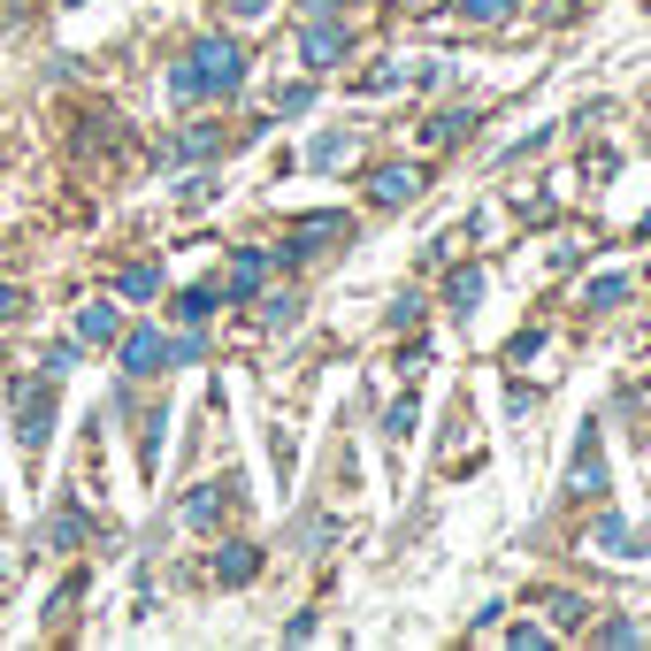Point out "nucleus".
<instances>
[{"label":"nucleus","mask_w":651,"mask_h":651,"mask_svg":"<svg viewBox=\"0 0 651 651\" xmlns=\"http://www.w3.org/2000/svg\"><path fill=\"white\" fill-rule=\"evenodd\" d=\"M176 85V100H207V93H238L246 85V54L230 46V39H199L192 54H184V69L169 77Z\"/></svg>","instance_id":"f257e3e1"},{"label":"nucleus","mask_w":651,"mask_h":651,"mask_svg":"<svg viewBox=\"0 0 651 651\" xmlns=\"http://www.w3.org/2000/svg\"><path fill=\"white\" fill-rule=\"evenodd\" d=\"M15 406H23V430H15V437H23V453H39V445H46V430H54V399H46L39 383H15Z\"/></svg>","instance_id":"f03ea898"},{"label":"nucleus","mask_w":651,"mask_h":651,"mask_svg":"<svg viewBox=\"0 0 651 651\" xmlns=\"http://www.w3.org/2000/svg\"><path fill=\"white\" fill-rule=\"evenodd\" d=\"M337 54H345V31H337L329 15H307V31H300V62H307V69H329Z\"/></svg>","instance_id":"7ed1b4c3"},{"label":"nucleus","mask_w":651,"mask_h":651,"mask_svg":"<svg viewBox=\"0 0 651 651\" xmlns=\"http://www.w3.org/2000/svg\"><path fill=\"white\" fill-rule=\"evenodd\" d=\"M414 192H422V176H414L406 162H391V169H376V176H368V199H376V207H406Z\"/></svg>","instance_id":"20e7f679"},{"label":"nucleus","mask_w":651,"mask_h":651,"mask_svg":"<svg viewBox=\"0 0 651 651\" xmlns=\"http://www.w3.org/2000/svg\"><path fill=\"white\" fill-rule=\"evenodd\" d=\"M123 368H131V376H162V368H169V345L154 337V329H131V337H123Z\"/></svg>","instance_id":"39448f33"},{"label":"nucleus","mask_w":651,"mask_h":651,"mask_svg":"<svg viewBox=\"0 0 651 651\" xmlns=\"http://www.w3.org/2000/svg\"><path fill=\"white\" fill-rule=\"evenodd\" d=\"M567 490H583V498H598L606 490V468H598V430H583V445H575V476Z\"/></svg>","instance_id":"423d86ee"},{"label":"nucleus","mask_w":651,"mask_h":651,"mask_svg":"<svg viewBox=\"0 0 651 651\" xmlns=\"http://www.w3.org/2000/svg\"><path fill=\"white\" fill-rule=\"evenodd\" d=\"M230 490H238V484H207V490H192V498H184V521H192V529H215V521H223V506H230Z\"/></svg>","instance_id":"0eeeda50"},{"label":"nucleus","mask_w":651,"mask_h":651,"mask_svg":"<svg viewBox=\"0 0 651 651\" xmlns=\"http://www.w3.org/2000/svg\"><path fill=\"white\" fill-rule=\"evenodd\" d=\"M468 131H476V108H445V116H430V123H422V139H430V147H460Z\"/></svg>","instance_id":"6e6552de"},{"label":"nucleus","mask_w":651,"mask_h":651,"mask_svg":"<svg viewBox=\"0 0 651 651\" xmlns=\"http://www.w3.org/2000/svg\"><path fill=\"white\" fill-rule=\"evenodd\" d=\"M261 276H269V253H253V246H246V253L230 261V284H223V292H230V300H253V292H261Z\"/></svg>","instance_id":"1a4fd4ad"},{"label":"nucleus","mask_w":651,"mask_h":651,"mask_svg":"<svg viewBox=\"0 0 651 651\" xmlns=\"http://www.w3.org/2000/svg\"><path fill=\"white\" fill-rule=\"evenodd\" d=\"M253 575H261V552H253V544H223L215 583H230V590H238V583H253Z\"/></svg>","instance_id":"9d476101"},{"label":"nucleus","mask_w":651,"mask_h":651,"mask_svg":"<svg viewBox=\"0 0 651 651\" xmlns=\"http://www.w3.org/2000/svg\"><path fill=\"white\" fill-rule=\"evenodd\" d=\"M329 238H345V223H337V215H323V223H300V238H292V253H284V261H315Z\"/></svg>","instance_id":"9b49d317"},{"label":"nucleus","mask_w":651,"mask_h":651,"mask_svg":"<svg viewBox=\"0 0 651 651\" xmlns=\"http://www.w3.org/2000/svg\"><path fill=\"white\" fill-rule=\"evenodd\" d=\"M590 552H598V560H637V529L598 521V529H590Z\"/></svg>","instance_id":"f8f14e48"},{"label":"nucleus","mask_w":651,"mask_h":651,"mask_svg":"<svg viewBox=\"0 0 651 651\" xmlns=\"http://www.w3.org/2000/svg\"><path fill=\"white\" fill-rule=\"evenodd\" d=\"M215 307H223V292H215V284H192V292L176 300V323H184V329H199L207 315H215Z\"/></svg>","instance_id":"ddd939ff"},{"label":"nucleus","mask_w":651,"mask_h":651,"mask_svg":"<svg viewBox=\"0 0 651 651\" xmlns=\"http://www.w3.org/2000/svg\"><path fill=\"white\" fill-rule=\"evenodd\" d=\"M445 300H453V315H476V300H484V269H460V276L445 284Z\"/></svg>","instance_id":"4468645a"},{"label":"nucleus","mask_w":651,"mask_h":651,"mask_svg":"<svg viewBox=\"0 0 651 651\" xmlns=\"http://www.w3.org/2000/svg\"><path fill=\"white\" fill-rule=\"evenodd\" d=\"M154 292H162V269H154V261L123 269V300H154Z\"/></svg>","instance_id":"2eb2a0df"},{"label":"nucleus","mask_w":651,"mask_h":651,"mask_svg":"<svg viewBox=\"0 0 651 651\" xmlns=\"http://www.w3.org/2000/svg\"><path fill=\"white\" fill-rule=\"evenodd\" d=\"M453 8H460V15H476V23H498V15H513L521 0H453Z\"/></svg>","instance_id":"dca6fc26"},{"label":"nucleus","mask_w":651,"mask_h":651,"mask_svg":"<svg viewBox=\"0 0 651 651\" xmlns=\"http://www.w3.org/2000/svg\"><path fill=\"white\" fill-rule=\"evenodd\" d=\"M215 147H223V131H207V123H199V131H184V139H176V154H199V162H207V154H215Z\"/></svg>","instance_id":"f3484780"},{"label":"nucleus","mask_w":651,"mask_h":651,"mask_svg":"<svg viewBox=\"0 0 651 651\" xmlns=\"http://www.w3.org/2000/svg\"><path fill=\"white\" fill-rule=\"evenodd\" d=\"M621 300H629V276H598L590 284V307H621Z\"/></svg>","instance_id":"a211bd4d"},{"label":"nucleus","mask_w":651,"mask_h":651,"mask_svg":"<svg viewBox=\"0 0 651 651\" xmlns=\"http://www.w3.org/2000/svg\"><path fill=\"white\" fill-rule=\"evenodd\" d=\"M85 337H93V345H100V337H116V307H85Z\"/></svg>","instance_id":"6ab92c4d"},{"label":"nucleus","mask_w":651,"mask_h":651,"mask_svg":"<svg viewBox=\"0 0 651 651\" xmlns=\"http://www.w3.org/2000/svg\"><path fill=\"white\" fill-rule=\"evenodd\" d=\"M54 544H85V513L62 506V513H54Z\"/></svg>","instance_id":"aec40b11"},{"label":"nucleus","mask_w":651,"mask_h":651,"mask_svg":"<svg viewBox=\"0 0 651 651\" xmlns=\"http://www.w3.org/2000/svg\"><path fill=\"white\" fill-rule=\"evenodd\" d=\"M345 154H352V139H323V147H315V169H337Z\"/></svg>","instance_id":"412c9836"},{"label":"nucleus","mask_w":651,"mask_h":651,"mask_svg":"<svg viewBox=\"0 0 651 651\" xmlns=\"http://www.w3.org/2000/svg\"><path fill=\"white\" fill-rule=\"evenodd\" d=\"M77 360H85V352H77V345H54V352H46V376H69V368H77Z\"/></svg>","instance_id":"4be33fe9"},{"label":"nucleus","mask_w":651,"mask_h":651,"mask_svg":"<svg viewBox=\"0 0 651 651\" xmlns=\"http://www.w3.org/2000/svg\"><path fill=\"white\" fill-rule=\"evenodd\" d=\"M223 8H230V15H238V23H261V15H269V8H276V0H223Z\"/></svg>","instance_id":"5701e85b"},{"label":"nucleus","mask_w":651,"mask_h":651,"mask_svg":"<svg viewBox=\"0 0 651 651\" xmlns=\"http://www.w3.org/2000/svg\"><path fill=\"white\" fill-rule=\"evenodd\" d=\"M15 307H23V300H15V292H8V284H0V323H8V315H15Z\"/></svg>","instance_id":"b1692460"},{"label":"nucleus","mask_w":651,"mask_h":651,"mask_svg":"<svg viewBox=\"0 0 651 651\" xmlns=\"http://www.w3.org/2000/svg\"><path fill=\"white\" fill-rule=\"evenodd\" d=\"M337 8H345V0H307V15H337Z\"/></svg>","instance_id":"393cba45"},{"label":"nucleus","mask_w":651,"mask_h":651,"mask_svg":"<svg viewBox=\"0 0 651 651\" xmlns=\"http://www.w3.org/2000/svg\"><path fill=\"white\" fill-rule=\"evenodd\" d=\"M644 238H651V215H644Z\"/></svg>","instance_id":"a878e982"}]
</instances>
